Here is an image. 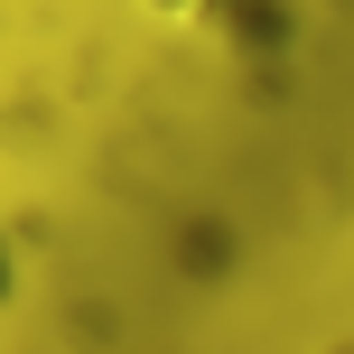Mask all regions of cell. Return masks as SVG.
Wrapping results in <instances>:
<instances>
[{"mask_svg": "<svg viewBox=\"0 0 354 354\" xmlns=\"http://www.w3.org/2000/svg\"><path fill=\"white\" fill-rule=\"evenodd\" d=\"M131 10H149V19H187V28H196V19H233L243 0H131Z\"/></svg>", "mask_w": 354, "mask_h": 354, "instance_id": "obj_1", "label": "cell"}, {"mask_svg": "<svg viewBox=\"0 0 354 354\" xmlns=\"http://www.w3.org/2000/svg\"><path fill=\"white\" fill-rule=\"evenodd\" d=\"M10 289H19V252H10V233H0V308H10Z\"/></svg>", "mask_w": 354, "mask_h": 354, "instance_id": "obj_2", "label": "cell"}]
</instances>
